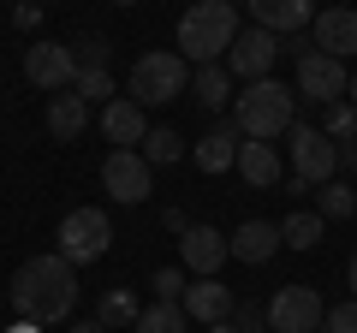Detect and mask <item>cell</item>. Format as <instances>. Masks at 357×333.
<instances>
[{
  "mask_svg": "<svg viewBox=\"0 0 357 333\" xmlns=\"http://www.w3.org/2000/svg\"><path fill=\"white\" fill-rule=\"evenodd\" d=\"M238 179H244V185H256V191H274V185L286 179L280 149H274V143H256V137H244V143H238Z\"/></svg>",
  "mask_w": 357,
  "mask_h": 333,
  "instance_id": "obj_17",
  "label": "cell"
},
{
  "mask_svg": "<svg viewBox=\"0 0 357 333\" xmlns=\"http://www.w3.org/2000/svg\"><path fill=\"white\" fill-rule=\"evenodd\" d=\"M351 131H357V107H351V102H328V107H321V137L345 143Z\"/></svg>",
  "mask_w": 357,
  "mask_h": 333,
  "instance_id": "obj_28",
  "label": "cell"
},
{
  "mask_svg": "<svg viewBox=\"0 0 357 333\" xmlns=\"http://www.w3.org/2000/svg\"><path fill=\"white\" fill-rule=\"evenodd\" d=\"M321 220H351L357 215V191L351 185H340V179H328L321 185V208H316Z\"/></svg>",
  "mask_w": 357,
  "mask_h": 333,
  "instance_id": "obj_27",
  "label": "cell"
},
{
  "mask_svg": "<svg viewBox=\"0 0 357 333\" xmlns=\"http://www.w3.org/2000/svg\"><path fill=\"white\" fill-rule=\"evenodd\" d=\"M24 77L36 84V90H72L77 84V54L66 48V42H36V48H24Z\"/></svg>",
  "mask_w": 357,
  "mask_h": 333,
  "instance_id": "obj_11",
  "label": "cell"
},
{
  "mask_svg": "<svg viewBox=\"0 0 357 333\" xmlns=\"http://www.w3.org/2000/svg\"><path fill=\"white\" fill-rule=\"evenodd\" d=\"M13 309L18 321H36V327H54L77 309V268L48 250V256H30L24 268L13 274Z\"/></svg>",
  "mask_w": 357,
  "mask_h": 333,
  "instance_id": "obj_1",
  "label": "cell"
},
{
  "mask_svg": "<svg viewBox=\"0 0 357 333\" xmlns=\"http://www.w3.org/2000/svg\"><path fill=\"white\" fill-rule=\"evenodd\" d=\"M36 18H42V0H18L13 24H18V30H30V24H36Z\"/></svg>",
  "mask_w": 357,
  "mask_h": 333,
  "instance_id": "obj_33",
  "label": "cell"
},
{
  "mask_svg": "<svg viewBox=\"0 0 357 333\" xmlns=\"http://www.w3.org/2000/svg\"><path fill=\"white\" fill-rule=\"evenodd\" d=\"M340 166H345V173H357V131L340 143Z\"/></svg>",
  "mask_w": 357,
  "mask_h": 333,
  "instance_id": "obj_34",
  "label": "cell"
},
{
  "mask_svg": "<svg viewBox=\"0 0 357 333\" xmlns=\"http://www.w3.org/2000/svg\"><path fill=\"white\" fill-rule=\"evenodd\" d=\"M238 42V6L232 0H191L178 18V60L185 65H215Z\"/></svg>",
  "mask_w": 357,
  "mask_h": 333,
  "instance_id": "obj_3",
  "label": "cell"
},
{
  "mask_svg": "<svg viewBox=\"0 0 357 333\" xmlns=\"http://www.w3.org/2000/svg\"><path fill=\"white\" fill-rule=\"evenodd\" d=\"M345 102H351V107H357V72H351V84H345Z\"/></svg>",
  "mask_w": 357,
  "mask_h": 333,
  "instance_id": "obj_39",
  "label": "cell"
},
{
  "mask_svg": "<svg viewBox=\"0 0 357 333\" xmlns=\"http://www.w3.org/2000/svg\"><path fill=\"white\" fill-rule=\"evenodd\" d=\"M155 297H161V304H178V297H185V286H191V280H185V268H161V274H155Z\"/></svg>",
  "mask_w": 357,
  "mask_h": 333,
  "instance_id": "obj_30",
  "label": "cell"
},
{
  "mask_svg": "<svg viewBox=\"0 0 357 333\" xmlns=\"http://www.w3.org/2000/svg\"><path fill=\"white\" fill-rule=\"evenodd\" d=\"M345 286H351V297H357V256L345 262Z\"/></svg>",
  "mask_w": 357,
  "mask_h": 333,
  "instance_id": "obj_36",
  "label": "cell"
},
{
  "mask_svg": "<svg viewBox=\"0 0 357 333\" xmlns=\"http://www.w3.org/2000/svg\"><path fill=\"white\" fill-rule=\"evenodd\" d=\"M72 90L77 95H84V102L89 107H96V102H114V72H107V65H77V84H72Z\"/></svg>",
  "mask_w": 357,
  "mask_h": 333,
  "instance_id": "obj_26",
  "label": "cell"
},
{
  "mask_svg": "<svg viewBox=\"0 0 357 333\" xmlns=\"http://www.w3.org/2000/svg\"><path fill=\"white\" fill-rule=\"evenodd\" d=\"M262 309L274 333H321V321H328V304H321L316 286H280Z\"/></svg>",
  "mask_w": 357,
  "mask_h": 333,
  "instance_id": "obj_7",
  "label": "cell"
},
{
  "mask_svg": "<svg viewBox=\"0 0 357 333\" xmlns=\"http://www.w3.org/2000/svg\"><path fill=\"white\" fill-rule=\"evenodd\" d=\"M6 333H42V327H36V321H13V327H6Z\"/></svg>",
  "mask_w": 357,
  "mask_h": 333,
  "instance_id": "obj_38",
  "label": "cell"
},
{
  "mask_svg": "<svg viewBox=\"0 0 357 333\" xmlns=\"http://www.w3.org/2000/svg\"><path fill=\"white\" fill-rule=\"evenodd\" d=\"M107 244H114V226H107L102 208H72V215L60 220V256L72 262V268H84V262H102Z\"/></svg>",
  "mask_w": 357,
  "mask_h": 333,
  "instance_id": "obj_6",
  "label": "cell"
},
{
  "mask_svg": "<svg viewBox=\"0 0 357 333\" xmlns=\"http://www.w3.org/2000/svg\"><path fill=\"white\" fill-rule=\"evenodd\" d=\"M137 316H143V304L126 292V286H114V292H102V304H96V321H102L107 333L114 327H137Z\"/></svg>",
  "mask_w": 357,
  "mask_h": 333,
  "instance_id": "obj_23",
  "label": "cell"
},
{
  "mask_svg": "<svg viewBox=\"0 0 357 333\" xmlns=\"http://www.w3.org/2000/svg\"><path fill=\"white\" fill-rule=\"evenodd\" d=\"M178 304H185V316H191V321L215 327V321H227V316H232V304H238V297H232L227 286L215 280V274H203V280L185 286V297H178Z\"/></svg>",
  "mask_w": 357,
  "mask_h": 333,
  "instance_id": "obj_15",
  "label": "cell"
},
{
  "mask_svg": "<svg viewBox=\"0 0 357 333\" xmlns=\"http://www.w3.org/2000/svg\"><path fill=\"white\" fill-rule=\"evenodd\" d=\"M178 262H185V274H215L220 262H227V232L215 226H191V232H178Z\"/></svg>",
  "mask_w": 357,
  "mask_h": 333,
  "instance_id": "obj_14",
  "label": "cell"
},
{
  "mask_svg": "<svg viewBox=\"0 0 357 333\" xmlns=\"http://www.w3.org/2000/svg\"><path fill=\"white\" fill-rule=\"evenodd\" d=\"M250 18L286 42V36H298V30L316 24V0H250Z\"/></svg>",
  "mask_w": 357,
  "mask_h": 333,
  "instance_id": "obj_13",
  "label": "cell"
},
{
  "mask_svg": "<svg viewBox=\"0 0 357 333\" xmlns=\"http://www.w3.org/2000/svg\"><path fill=\"white\" fill-rule=\"evenodd\" d=\"M178 149H185V143H178V131H167V125H149V137L137 143V155H143L149 166H173Z\"/></svg>",
  "mask_w": 357,
  "mask_h": 333,
  "instance_id": "obj_25",
  "label": "cell"
},
{
  "mask_svg": "<svg viewBox=\"0 0 357 333\" xmlns=\"http://www.w3.org/2000/svg\"><path fill=\"white\" fill-rule=\"evenodd\" d=\"M238 125H215L208 137H197V149H191V161L203 166V173H227V166H238Z\"/></svg>",
  "mask_w": 357,
  "mask_h": 333,
  "instance_id": "obj_20",
  "label": "cell"
},
{
  "mask_svg": "<svg viewBox=\"0 0 357 333\" xmlns=\"http://www.w3.org/2000/svg\"><path fill=\"white\" fill-rule=\"evenodd\" d=\"M185 327H191L185 304H161V297H155V304L137 316V333H185Z\"/></svg>",
  "mask_w": 357,
  "mask_h": 333,
  "instance_id": "obj_24",
  "label": "cell"
},
{
  "mask_svg": "<svg viewBox=\"0 0 357 333\" xmlns=\"http://www.w3.org/2000/svg\"><path fill=\"white\" fill-rule=\"evenodd\" d=\"M84 131H89V102H84L77 90H60V95L48 102V137H54V143H77Z\"/></svg>",
  "mask_w": 357,
  "mask_h": 333,
  "instance_id": "obj_18",
  "label": "cell"
},
{
  "mask_svg": "<svg viewBox=\"0 0 357 333\" xmlns=\"http://www.w3.org/2000/svg\"><path fill=\"white\" fill-rule=\"evenodd\" d=\"M114 6H137V0H114Z\"/></svg>",
  "mask_w": 357,
  "mask_h": 333,
  "instance_id": "obj_41",
  "label": "cell"
},
{
  "mask_svg": "<svg viewBox=\"0 0 357 333\" xmlns=\"http://www.w3.org/2000/svg\"><path fill=\"white\" fill-rule=\"evenodd\" d=\"M208 333H238V327H232V321H215V327H208Z\"/></svg>",
  "mask_w": 357,
  "mask_h": 333,
  "instance_id": "obj_40",
  "label": "cell"
},
{
  "mask_svg": "<svg viewBox=\"0 0 357 333\" xmlns=\"http://www.w3.org/2000/svg\"><path fill=\"white\" fill-rule=\"evenodd\" d=\"M191 226H197V220L185 215V208H167V232H191Z\"/></svg>",
  "mask_w": 357,
  "mask_h": 333,
  "instance_id": "obj_35",
  "label": "cell"
},
{
  "mask_svg": "<svg viewBox=\"0 0 357 333\" xmlns=\"http://www.w3.org/2000/svg\"><path fill=\"white\" fill-rule=\"evenodd\" d=\"M274 60H280V36H274V30H262V24L238 30V42L227 48V72L244 77V84L268 77V72H274Z\"/></svg>",
  "mask_w": 357,
  "mask_h": 333,
  "instance_id": "obj_10",
  "label": "cell"
},
{
  "mask_svg": "<svg viewBox=\"0 0 357 333\" xmlns=\"http://www.w3.org/2000/svg\"><path fill=\"white\" fill-rule=\"evenodd\" d=\"M232 327H238V333H268V309L262 304H232Z\"/></svg>",
  "mask_w": 357,
  "mask_h": 333,
  "instance_id": "obj_31",
  "label": "cell"
},
{
  "mask_svg": "<svg viewBox=\"0 0 357 333\" xmlns=\"http://www.w3.org/2000/svg\"><path fill=\"white\" fill-rule=\"evenodd\" d=\"M286 149H292V179H304V185H328L340 173V143L321 137V125H304L298 119L286 131Z\"/></svg>",
  "mask_w": 357,
  "mask_h": 333,
  "instance_id": "obj_5",
  "label": "cell"
},
{
  "mask_svg": "<svg viewBox=\"0 0 357 333\" xmlns=\"http://www.w3.org/2000/svg\"><path fill=\"white\" fill-rule=\"evenodd\" d=\"M274 250H280V226H268V220H244V226L227 238V256L250 262V268H256V262H268Z\"/></svg>",
  "mask_w": 357,
  "mask_h": 333,
  "instance_id": "obj_19",
  "label": "cell"
},
{
  "mask_svg": "<svg viewBox=\"0 0 357 333\" xmlns=\"http://www.w3.org/2000/svg\"><path fill=\"white\" fill-rule=\"evenodd\" d=\"M321 327H328V333H357V297H351V304H340V309H328Z\"/></svg>",
  "mask_w": 357,
  "mask_h": 333,
  "instance_id": "obj_32",
  "label": "cell"
},
{
  "mask_svg": "<svg viewBox=\"0 0 357 333\" xmlns=\"http://www.w3.org/2000/svg\"><path fill=\"white\" fill-rule=\"evenodd\" d=\"M191 95L208 107V114H227V102L238 90H232V72H227V60H215V65H197L191 72Z\"/></svg>",
  "mask_w": 357,
  "mask_h": 333,
  "instance_id": "obj_21",
  "label": "cell"
},
{
  "mask_svg": "<svg viewBox=\"0 0 357 333\" xmlns=\"http://www.w3.org/2000/svg\"><path fill=\"white\" fill-rule=\"evenodd\" d=\"M72 54H77V65H107V54H114V42L89 30L84 42H72Z\"/></svg>",
  "mask_w": 357,
  "mask_h": 333,
  "instance_id": "obj_29",
  "label": "cell"
},
{
  "mask_svg": "<svg viewBox=\"0 0 357 333\" xmlns=\"http://www.w3.org/2000/svg\"><path fill=\"white\" fill-rule=\"evenodd\" d=\"M102 185H107V196H114V203L137 208V203H149V196H155V166L143 161L137 149H107Z\"/></svg>",
  "mask_w": 357,
  "mask_h": 333,
  "instance_id": "obj_8",
  "label": "cell"
},
{
  "mask_svg": "<svg viewBox=\"0 0 357 333\" xmlns=\"http://www.w3.org/2000/svg\"><path fill=\"white\" fill-rule=\"evenodd\" d=\"M185 90H191V65L178 60V54L155 48V54H137L131 60V102L137 107H167Z\"/></svg>",
  "mask_w": 357,
  "mask_h": 333,
  "instance_id": "obj_4",
  "label": "cell"
},
{
  "mask_svg": "<svg viewBox=\"0 0 357 333\" xmlns=\"http://www.w3.org/2000/svg\"><path fill=\"white\" fill-rule=\"evenodd\" d=\"M232 125L238 137H256V143H274L298 125V90H286L280 77H256L232 95Z\"/></svg>",
  "mask_w": 357,
  "mask_h": 333,
  "instance_id": "obj_2",
  "label": "cell"
},
{
  "mask_svg": "<svg viewBox=\"0 0 357 333\" xmlns=\"http://www.w3.org/2000/svg\"><path fill=\"white\" fill-rule=\"evenodd\" d=\"M72 333H107V327H102V321H77Z\"/></svg>",
  "mask_w": 357,
  "mask_h": 333,
  "instance_id": "obj_37",
  "label": "cell"
},
{
  "mask_svg": "<svg viewBox=\"0 0 357 333\" xmlns=\"http://www.w3.org/2000/svg\"><path fill=\"white\" fill-rule=\"evenodd\" d=\"M310 42L333 60H357V6H321V18L310 24Z\"/></svg>",
  "mask_w": 357,
  "mask_h": 333,
  "instance_id": "obj_12",
  "label": "cell"
},
{
  "mask_svg": "<svg viewBox=\"0 0 357 333\" xmlns=\"http://www.w3.org/2000/svg\"><path fill=\"white\" fill-rule=\"evenodd\" d=\"M102 131L114 149H137L143 137H149V119H143V107L131 102V95H114V102L102 107Z\"/></svg>",
  "mask_w": 357,
  "mask_h": 333,
  "instance_id": "obj_16",
  "label": "cell"
},
{
  "mask_svg": "<svg viewBox=\"0 0 357 333\" xmlns=\"http://www.w3.org/2000/svg\"><path fill=\"white\" fill-rule=\"evenodd\" d=\"M345 84H351V72H345V60H333V54L310 48L298 54V102H345Z\"/></svg>",
  "mask_w": 357,
  "mask_h": 333,
  "instance_id": "obj_9",
  "label": "cell"
},
{
  "mask_svg": "<svg viewBox=\"0 0 357 333\" xmlns=\"http://www.w3.org/2000/svg\"><path fill=\"white\" fill-rule=\"evenodd\" d=\"M321 232H328V220H321L316 208H292V215L280 220V244L286 250H316Z\"/></svg>",
  "mask_w": 357,
  "mask_h": 333,
  "instance_id": "obj_22",
  "label": "cell"
}]
</instances>
